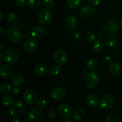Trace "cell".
<instances>
[{"label":"cell","mask_w":122,"mask_h":122,"mask_svg":"<svg viewBox=\"0 0 122 122\" xmlns=\"http://www.w3.org/2000/svg\"><path fill=\"white\" fill-rule=\"evenodd\" d=\"M30 33L32 36L35 39H40L45 33V29L44 27L39 25H36V26H33L32 28L30 31Z\"/></svg>","instance_id":"13"},{"label":"cell","mask_w":122,"mask_h":122,"mask_svg":"<svg viewBox=\"0 0 122 122\" xmlns=\"http://www.w3.org/2000/svg\"><path fill=\"white\" fill-rule=\"evenodd\" d=\"M58 113L63 117H70L71 116L72 110L71 107L67 104H61L57 108Z\"/></svg>","instance_id":"10"},{"label":"cell","mask_w":122,"mask_h":122,"mask_svg":"<svg viewBox=\"0 0 122 122\" xmlns=\"http://www.w3.org/2000/svg\"><path fill=\"white\" fill-rule=\"evenodd\" d=\"M4 60L7 64L13 65L18 61L19 54L15 49L9 48L6 50L3 55Z\"/></svg>","instance_id":"3"},{"label":"cell","mask_w":122,"mask_h":122,"mask_svg":"<svg viewBox=\"0 0 122 122\" xmlns=\"http://www.w3.org/2000/svg\"><path fill=\"white\" fill-rule=\"evenodd\" d=\"M0 73H1V76L3 78L8 79L11 76L13 71H12L11 68L9 66L4 64V65H1L0 67Z\"/></svg>","instance_id":"18"},{"label":"cell","mask_w":122,"mask_h":122,"mask_svg":"<svg viewBox=\"0 0 122 122\" xmlns=\"http://www.w3.org/2000/svg\"><path fill=\"white\" fill-rule=\"evenodd\" d=\"M77 20L75 15H69L66 19L65 26L67 29L69 30H74L77 26Z\"/></svg>","instance_id":"12"},{"label":"cell","mask_w":122,"mask_h":122,"mask_svg":"<svg viewBox=\"0 0 122 122\" xmlns=\"http://www.w3.org/2000/svg\"><path fill=\"white\" fill-rule=\"evenodd\" d=\"M47 67L45 64L39 63L34 68V73L37 76H43L47 72Z\"/></svg>","instance_id":"15"},{"label":"cell","mask_w":122,"mask_h":122,"mask_svg":"<svg viewBox=\"0 0 122 122\" xmlns=\"http://www.w3.org/2000/svg\"><path fill=\"white\" fill-rule=\"evenodd\" d=\"M26 113H27V110L25 107H22L19 108V110L17 111V115L19 117H23L26 116Z\"/></svg>","instance_id":"36"},{"label":"cell","mask_w":122,"mask_h":122,"mask_svg":"<svg viewBox=\"0 0 122 122\" xmlns=\"http://www.w3.org/2000/svg\"><path fill=\"white\" fill-rule=\"evenodd\" d=\"M105 43L108 47H114L117 43L116 38L113 35L108 34L105 38Z\"/></svg>","instance_id":"21"},{"label":"cell","mask_w":122,"mask_h":122,"mask_svg":"<svg viewBox=\"0 0 122 122\" xmlns=\"http://www.w3.org/2000/svg\"><path fill=\"white\" fill-rule=\"evenodd\" d=\"M48 72L52 76H57L61 72V68L58 65L52 64L49 67Z\"/></svg>","instance_id":"23"},{"label":"cell","mask_w":122,"mask_h":122,"mask_svg":"<svg viewBox=\"0 0 122 122\" xmlns=\"http://www.w3.org/2000/svg\"><path fill=\"white\" fill-rule=\"evenodd\" d=\"M18 25H19V27H22V26L24 25V23L22 21H19V23H18Z\"/></svg>","instance_id":"52"},{"label":"cell","mask_w":122,"mask_h":122,"mask_svg":"<svg viewBox=\"0 0 122 122\" xmlns=\"http://www.w3.org/2000/svg\"><path fill=\"white\" fill-rule=\"evenodd\" d=\"M20 120L19 119V117H12V119L10 120V122H20Z\"/></svg>","instance_id":"45"},{"label":"cell","mask_w":122,"mask_h":122,"mask_svg":"<svg viewBox=\"0 0 122 122\" xmlns=\"http://www.w3.org/2000/svg\"><path fill=\"white\" fill-rule=\"evenodd\" d=\"M38 47V43L33 38H29L25 41L23 45V48L26 52L32 53L37 50Z\"/></svg>","instance_id":"8"},{"label":"cell","mask_w":122,"mask_h":122,"mask_svg":"<svg viewBox=\"0 0 122 122\" xmlns=\"http://www.w3.org/2000/svg\"><path fill=\"white\" fill-rule=\"evenodd\" d=\"M5 34V29L2 26H1L0 27V35L1 36H2Z\"/></svg>","instance_id":"46"},{"label":"cell","mask_w":122,"mask_h":122,"mask_svg":"<svg viewBox=\"0 0 122 122\" xmlns=\"http://www.w3.org/2000/svg\"><path fill=\"white\" fill-rule=\"evenodd\" d=\"M101 29L102 31H105V30H107V27L106 25H103V26H101Z\"/></svg>","instance_id":"49"},{"label":"cell","mask_w":122,"mask_h":122,"mask_svg":"<svg viewBox=\"0 0 122 122\" xmlns=\"http://www.w3.org/2000/svg\"><path fill=\"white\" fill-rule=\"evenodd\" d=\"M54 60L58 65H64L67 61V54L62 50H58L54 54Z\"/></svg>","instance_id":"9"},{"label":"cell","mask_w":122,"mask_h":122,"mask_svg":"<svg viewBox=\"0 0 122 122\" xmlns=\"http://www.w3.org/2000/svg\"><path fill=\"white\" fill-rule=\"evenodd\" d=\"M103 61L106 64H111L112 63V58L109 55H106L103 57Z\"/></svg>","instance_id":"41"},{"label":"cell","mask_w":122,"mask_h":122,"mask_svg":"<svg viewBox=\"0 0 122 122\" xmlns=\"http://www.w3.org/2000/svg\"><path fill=\"white\" fill-rule=\"evenodd\" d=\"M65 94V91L63 88L57 87L52 89L51 92V96L53 100L56 101H60L64 97Z\"/></svg>","instance_id":"11"},{"label":"cell","mask_w":122,"mask_h":122,"mask_svg":"<svg viewBox=\"0 0 122 122\" xmlns=\"http://www.w3.org/2000/svg\"><path fill=\"white\" fill-rule=\"evenodd\" d=\"M0 15H1V17H0V21H2V20H3V14H2V13H0Z\"/></svg>","instance_id":"53"},{"label":"cell","mask_w":122,"mask_h":122,"mask_svg":"<svg viewBox=\"0 0 122 122\" xmlns=\"http://www.w3.org/2000/svg\"><path fill=\"white\" fill-rule=\"evenodd\" d=\"M24 82V77L20 73L14 74L11 78V83L14 86H20Z\"/></svg>","instance_id":"16"},{"label":"cell","mask_w":122,"mask_h":122,"mask_svg":"<svg viewBox=\"0 0 122 122\" xmlns=\"http://www.w3.org/2000/svg\"><path fill=\"white\" fill-rule=\"evenodd\" d=\"M1 102L2 104L6 107H12L14 106L15 101L14 98L10 95H4L1 98Z\"/></svg>","instance_id":"17"},{"label":"cell","mask_w":122,"mask_h":122,"mask_svg":"<svg viewBox=\"0 0 122 122\" xmlns=\"http://www.w3.org/2000/svg\"><path fill=\"white\" fill-rule=\"evenodd\" d=\"M91 8H89L88 6H83L82 8L80 10V12H81V14L83 16H86L88 15L89 13H91Z\"/></svg>","instance_id":"31"},{"label":"cell","mask_w":122,"mask_h":122,"mask_svg":"<svg viewBox=\"0 0 122 122\" xmlns=\"http://www.w3.org/2000/svg\"><path fill=\"white\" fill-rule=\"evenodd\" d=\"M98 36H99V38H100V39H102L103 38H105V33H104L103 32H100L98 35Z\"/></svg>","instance_id":"47"},{"label":"cell","mask_w":122,"mask_h":122,"mask_svg":"<svg viewBox=\"0 0 122 122\" xmlns=\"http://www.w3.org/2000/svg\"><path fill=\"white\" fill-rule=\"evenodd\" d=\"M11 90V85L8 83H2L0 86V91L2 94H7Z\"/></svg>","instance_id":"30"},{"label":"cell","mask_w":122,"mask_h":122,"mask_svg":"<svg viewBox=\"0 0 122 122\" xmlns=\"http://www.w3.org/2000/svg\"><path fill=\"white\" fill-rule=\"evenodd\" d=\"M68 7L71 9H76L79 8L81 4V0H67Z\"/></svg>","instance_id":"28"},{"label":"cell","mask_w":122,"mask_h":122,"mask_svg":"<svg viewBox=\"0 0 122 122\" xmlns=\"http://www.w3.org/2000/svg\"><path fill=\"white\" fill-rule=\"evenodd\" d=\"M31 35V33L30 34V33L27 31H25L23 33V37L25 39H29L30 37V35Z\"/></svg>","instance_id":"44"},{"label":"cell","mask_w":122,"mask_h":122,"mask_svg":"<svg viewBox=\"0 0 122 122\" xmlns=\"http://www.w3.org/2000/svg\"><path fill=\"white\" fill-rule=\"evenodd\" d=\"M24 105H25V103H24V101L22 99H17L15 101V103H14V106H15L16 107H19V108H20V107H23Z\"/></svg>","instance_id":"38"},{"label":"cell","mask_w":122,"mask_h":122,"mask_svg":"<svg viewBox=\"0 0 122 122\" xmlns=\"http://www.w3.org/2000/svg\"><path fill=\"white\" fill-rule=\"evenodd\" d=\"M104 46V44L102 39L99 38V39L94 41L93 47H94V50H95V52H101L103 50Z\"/></svg>","instance_id":"22"},{"label":"cell","mask_w":122,"mask_h":122,"mask_svg":"<svg viewBox=\"0 0 122 122\" xmlns=\"http://www.w3.org/2000/svg\"><path fill=\"white\" fill-rule=\"evenodd\" d=\"M52 17L53 15L52 11L48 8L41 9L37 14L38 21L43 25H49L52 21Z\"/></svg>","instance_id":"2"},{"label":"cell","mask_w":122,"mask_h":122,"mask_svg":"<svg viewBox=\"0 0 122 122\" xmlns=\"http://www.w3.org/2000/svg\"><path fill=\"white\" fill-rule=\"evenodd\" d=\"M17 114V111L16 110V109H15L14 108H13V107H10V108L8 109V116L11 117H15Z\"/></svg>","instance_id":"37"},{"label":"cell","mask_w":122,"mask_h":122,"mask_svg":"<svg viewBox=\"0 0 122 122\" xmlns=\"http://www.w3.org/2000/svg\"><path fill=\"white\" fill-rule=\"evenodd\" d=\"M86 102L88 106L92 108H96L100 104L97 96L94 94H90L87 97Z\"/></svg>","instance_id":"19"},{"label":"cell","mask_w":122,"mask_h":122,"mask_svg":"<svg viewBox=\"0 0 122 122\" xmlns=\"http://www.w3.org/2000/svg\"><path fill=\"white\" fill-rule=\"evenodd\" d=\"M71 38L75 41H79L82 38V35L78 31H75L73 32L71 34Z\"/></svg>","instance_id":"34"},{"label":"cell","mask_w":122,"mask_h":122,"mask_svg":"<svg viewBox=\"0 0 122 122\" xmlns=\"http://www.w3.org/2000/svg\"><path fill=\"white\" fill-rule=\"evenodd\" d=\"M106 122H119V119L117 116L110 115L105 119Z\"/></svg>","instance_id":"35"},{"label":"cell","mask_w":122,"mask_h":122,"mask_svg":"<svg viewBox=\"0 0 122 122\" xmlns=\"http://www.w3.org/2000/svg\"><path fill=\"white\" fill-rule=\"evenodd\" d=\"M27 120L29 122H43L45 120V117L40 110L33 108L27 114Z\"/></svg>","instance_id":"6"},{"label":"cell","mask_w":122,"mask_h":122,"mask_svg":"<svg viewBox=\"0 0 122 122\" xmlns=\"http://www.w3.org/2000/svg\"><path fill=\"white\" fill-rule=\"evenodd\" d=\"M48 104V101L45 98H40L36 101V106L38 108L42 109L44 108Z\"/></svg>","instance_id":"29"},{"label":"cell","mask_w":122,"mask_h":122,"mask_svg":"<svg viewBox=\"0 0 122 122\" xmlns=\"http://www.w3.org/2000/svg\"><path fill=\"white\" fill-rule=\"evenodd\" d=\"M85 112L83 109H77L73 113V118L76 120H82L85 116Z\"/></svg>","instance_id":"25"},{"label":"cell","mask_w":122,"mask_h":122,"mask_svg":"<svg viewBox=\"0 0 122 122\" xmlns=\"http://www.w3.org/2000/svg\"><path fill=\"white\" fill-rule=\"evenodd\" d=\"M7 20L11 25H15L19 20L17 14L14 12H10L7 15Z\"/></svg>","instance_id":"26"},{"label":"cell","mask_w":122,"mask_h":122,"mask_svg":"<svg viewBox=\"0 0 122 122\" xmlns=\"http://www.w3.org/2000/svg\"><path fill=\"white\" fill-rule=\"evenodd\" d=\"M98 66V62L95 58H91L88 59L86 62V66L89 70L92 71L94 70Z\"/></svg>","instance_id":"24"},{"label":"cell","mask_w":122,"mask_h":122,"mask_svg":"<svg viewBox=\"0 0 122 122\" xmlns=\"http://www.w3.org/2000/svg\"><path fill=\"white\" fill-rule=\"evenodd\" d=\"M120 26L121 27V28L122 29V17L121 20H120Z\"/></svg>","instance_id":"55"},{"label":"cell","mask_w":122,"mask_h":122,"mask_svg":"<svg viewBox=\"0 0 122 122\" xmlns=\"http://www.w3.org/2000/svg\"><path fill=\"white\" fill-rule=\"evenodd\" d=\"M15 3L18 7H23L26 5V0H14Z\"/></svg>","instance_id":"39"},{"label":"cell","mask_w":122,"mask_h":122,"mask_svg":"<svg viewBox=\"0 0 122 122\" xmlns=\"http://www.w3.org/2000/svg\"><path fill=\"white\" fill-rule=\"evenodd\" d=\"M121 69L119 63L113 62L110 64L109 66V72L112 76H117L120 73Z\"/></svg>","instance_id":"20"},{"label":"cell","mask_w":122,"mask_h":122,"mask_svg":"<svg viewBox=\"0 0 122 122\" xmlns=\"http://www.w3.org/2000/svg\"><path fill=\"white\" fill-rule=\"evenodd\" d=\"M0 58H1V60H0V63H1H1H2V61H3V60H3V59H2V54H0Z\"/></svg>","instance_id":"54"},{"label":"cell","mask_w":122,"mask_h":122,"mask_svg":"<svg viewBox=\"0 0 122 122\" xmlns=\"http://www.w3.org/2000/svg\"><path fill=\"white\" fill-rule=\"evenodd\" d=\"M100 80V76L97 73H88L85 78V84L87 88H94L98 85Z\"/></svg>","instance_id":"5"},{"label":"cell","mask_w":122,"mask_h":122,"mask_svg":"<svg viewBox=\"0 0 122 122\" xmlns=\"http://www.w3.org/2000/svg\"></svg>","instance_id":"56"},{"label":"cell","mask_w":122,"mask_h":122,"mask_svg":"<svg viewBox=\"0 0 122 122\" xmlns=\"http://www.w3.org/2000/svg\"><path fill=\"white\" fill-rule=\"evenodd\" d=\"M95 34L94 32H89L86 34L85 39L88 42H92L95 40Z\"/></svg>","instance_id":"32"},{"label":"cell","mask_w":122,"mask_h":122,"mask_svg":"<svg viewBox=\"0 0 122 122\" xmlns=\"http://www.w3.org/2000/svg\"><path fill=\"white\" fill-rule=\"evenodd\" d=\"M97 9L96 8L93 7V8H92L91 9V13H92V14H96L97 13Z\"/></svg>","instance_id":"48"},{"label":"cell","mask_w":122,"mask_h":122,"mask_svg":"<svg viewBox=\"0 0 122 122\" xmlns=\"http://www.w3.org/2000/svg\"><path fill=\"white\" fill-rule=\"evenodd\" d=\"M20 89H19V88H18L17 86H14V88H13L11 91L12 94L14 95H18L20 94Z\"/></svg>","instance_id":"43"},{"label":"cell","mask_w":122,"mask_h":122,"mask_svg":"<svg viewBox=\"0 0 122 122\" xmlns=\"http://www.w3.org/2000/svg\"><path fill=\"white\" fill-rule=\"evenodd\" d=\"M27 5L31 10H36L41 6L40 0H27Z\"/></svg>","instance_id":"27"},{"label":"cell","mask_w":122,"mask_h":122,"mask_svg":"<svg viewBox=\"0 0 122 122\" xmlns=\"http://www.w3.org/2000/svg\"><path fill=\"white\" fill-rule=\"evenodd\" d=\"M23 97L25 102L30 105H32L36 102L38 98L36 92L32 89H26L23 94Z\"/></svg>","instance_id":"7"},{"label":"cell","mask_w":122,"mask_h":122,"mask_svg":"<svg viewBox=\"0 0 122 122\" xmlns=\"http://www.w3.org/2000/svg\"><path fill=\"white\" fill-rule=\"evenodd\" d=\"M4 48V45L2 42H1L0 43V51H3Z\"/></svg>","instance_id":"50"},{"label":"cell","mask_w":122,"mask_h":122,"mask_svg":"<svg viewBox=\"0 0 122 122\" xmlns=\"http://www.w3.org/2000/svg\"><path fill=\"white\" fill-rule=\"evenodd\" d=\"M48 117L50 120H53L56 117V112L54 110H51L49 111L48 114Z\"/></svg>","instance_id":"42"},{"label":"cell","mask_w":122,"mask_h":122,"mask_svg":"<svg viewBox=\"0 0 122 122\" xmlns=\"http://www.w3.org/2000/svg\"><path fill=\"white\" fill-rule=\"evenodd\" d=\"M64 122H72L71 119H70L69 117H66V119L63 120Z\"/></svg>","instance_id":"51"},{"label":"cell","mask_w":122,"mask_h":122,"mask_svg":"<svg viewBox=\"0 0 122 122\" xmlns=\"http://www.w3.org/2000/svg\"><path fill=\"white\" fill-rule=\"evenodd\" d=\"M107 31L109 33H115L119 30V21L116 19H112L108 20L106 25Z\"/></svg>","instance_id":"14"},{"label":"cell","mask_w":122,"mask_h":122,"mask_svg":"<svg viewBox=\"0 0 122 122\" xmlns=\"http://www.w3.org/2000/svg\"><path fill=\"white\" fill-rule=\"evenodd\" d=\"M43 5L46 8H52L54 5V0H42Z\"/></svg>","instance_id":"33"},{"label":"cell","mask_w":122,"mask_h":122,"mask_svg":"<svg viewBox=\"0 0 122 122\" xmlns=\"http://www.w3.org/2000/svg\"><path fill=\"white\" fill-rule=\"evenodd\" d=\"M89 5L92 7H95L100 4V0H89Z\"/></svg>","instance_id":"40"},{"label":"cell","mask_w":122,"mask_h":122,"mask_svg":"<svg viewBox=\"0 0 122 122\" xmlns=\"http://www.w3.org/2000/svg\"><path fill=\"white\" fill-rule=\"evenodd\" d=\"M7 38L12 42L18 43L22 39L23 34L20 27L17 26H11L7 31Z\"/></svg>","instance_id":"1"},{"label":"cell","mask_w":122,"mask_h":122,"mask_svg":"<svg viewBox=\"0 0 122 122\" xmlns=\"http://www.w3.org/2000/svg\"><path fill=\"white\" fill-rule=\"evenodd\" d=\"M115 101L113 95L106 94L101 97L99 106L101 109L103 110H109L114 106Z\"/></svg>","instance_id":"4"}]
</instances>
